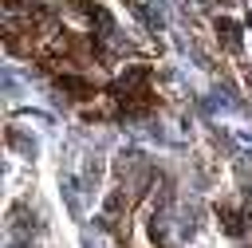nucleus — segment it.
<instances>
[{
	"mask_svg": "<svg viewBox=\"0 0 252 248\" xmlns=\"http://www.w3.org/2000/svg\"><path fill=\"white\" fill-rule=\"evenodd\" d=\"M220 35H224V43H228V47H236V24L220 20Z\"/></svg>",
	"mask_w": 252,
	"mask_h": 248,
	"instance_id": "1",
	"label": "nucleus"
}]
</instances>
